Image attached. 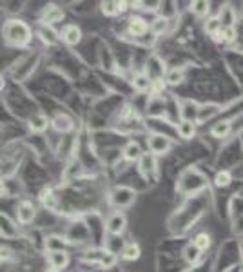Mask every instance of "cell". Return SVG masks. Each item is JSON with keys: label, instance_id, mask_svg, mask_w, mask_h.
<instances>
[{"label": "cell", "instance_id": "obj_6", "mask_svg": "<svg viewBox=\"0 0 243 272\" xmlns=\"http://www.w3.org/2000/svg\"><path fill=\"white\" fill-rule=\"evenodd\" d=\"M60 39L67 44V46H77L82 40V29L77 24H66L60 31Z\"/></svg>", "mask_w": 243, "mask_h": 272}, {"label": "cell", "instance_id": "obj_22", "mask_svg": "<svg viewBox=\"0 0 243 272\" xmlns=\"http://www.w3.org/2000/svg\"><path fill=\"white\" fill-rule=\"evenodd\" d=\"M39 37L46 44H55V42H57V33L53 31L51 26H44L42 24V28H40V31H39Z\"/></svg>", "mask_w": 243, "mask_h": 272}, {"label": "cell", "instance_id": "obj_23", "mask_svg": "<svg viewBox=\"0 0 243 272\" xmlns=\"http://www.w3.org/2000/svg\"><path fill=\"white\" fill-rule=\"evenodd\" d=\"M192 243H194L196 247H198L201 252H203V250H207V248L210 247V236L207 232H200L194 239H192Z\"/></svg>", "mask_w": 243, "mask_h": 272}, {"label": "cell", "instance_id": "obj_16", "mask_svg": "<svg viewBox=\"0 0 243 272\" xmlns=\"http://www.w3.org/2000/svg\"><path fill=\"white\" fill-rule=\"evenodd\" d=\"M230 131H232V125H230V122H227V120H223V122H218V124L212 125V129H210V134L214 136V138H227L230 134Z\"/></svg>", "mask_w": 243, "mask_h": 272}, {"label": "cell", "instance_id": "obj_1", "mask_svg": "<svg viewBox=\"0 0 243 272\" xmlns=\"http://www.w3.org/2000/svg\"><path fill=\"white\" fill-rule=\"evenodd\" d=\"M2 33H4L6 42L10 46H15V48H26L31 42V39H33V31H31L29 24H26L24 20L17 19L8 20L4 24Z\"/></svg>", "mask_w": 243, "mask_h": 272}, {"label": "cell", "instance_id": "obj_15", "mask_svg": "<svg viewBox=\"0 0 243 272\" xmlns=\"http://www.w3.org/2000/svg\"><path fill=\"white\" fill-rule=\"evenodd\" d=\"M151 86H153V80L147 77V73H138L134 75L133 78V87L140 93H145V91H151Z\"/></svg>", "mask_w": 243, "mask_h": 272}, {"label": "cell", "instance_id": "obj_27", "mask_svg": "<svg viewBox=\"0 0 243 272\" xmlns=\"http://www.w3.org/2000/svg\"><path fill=\"white\" fill-rule=\"evenodd\" d=\"M102 8V13L107 15V17H115V15H118V2H111V0H107V2H102L100 4Z\"/></svg>", "mask_w": 243, "mask_h": 272}, {"label": "cell", "instance_id": "obj_32", "mask_svg": "<svg viewBox=\"0 0 243 272\" xmlns=\"http://www.w3.org/2000/svg\"><path fill=\"white\" fill-rule=\"evenodd\" d=\"M127 2H118V11H120V13H124V11L125 10H127Z\"/></svg>", "mask_w": 243, "mask_h": 272}, {"label": "cell", "instance_id": "obj_11", "mask_svg": "<svg viewBox=\"0 0 243 272\" xmlns=\"http://www.w3.org/2000/svg\"><path fill=\"white\" fill-rule=\"evenodd\" d=\"M143 154L145 153L142 151L138 142H129L124 147V151H122V156H124L127 162H138V160H142Z\"/></svg>", "mask_w": 243, "mask_h": 272}, {"label": "cell", "instance_id": "obj_17", "mask_svg": "<svg viewBox=\"0 0 243 272\" xmlns=\"http://www.w3.org/2000/svg\"><path fill=\"white\" fill-rule=\"evenodd\" d=\"M219 20H221V24L223 28H236V13L230 6H225L221 8V13H219Z\"/></svg>", "mask_w": 243, "mask_h": 272}, {"label": "cell", "instance_id": "obj_13", "mask_svg": "<svg viewBox=\"0 0 243 272\" xmlns=\"http://www.w3.org/2000/svg\"><path fill=\"white\" fill-rule=\"evenodd\" d=\"M120 256H122V259H125V261H136V259H140V256H142V248H140L138 243H127L122 248Z\"/></svg>", "mask_w": 243, "mask_h": 272}, {"label": "cell", "instance_id": "obj_10", "mask_svg": "<svg viewBox=\"0 0 243 272\" xmlns=\"http://www.w3.org/2000/svg\"><path fill=\"white\" fill-rule=\"evenodd\" d=\"M51 127L57 133H69L75 127V122L69 115H57L51 120Z\"/></svg>", "mask_w": 243, "mask_h": 272}, {"label": "cell", "instance_id": "obj_20", "mask_svg": "<svg viewBox=\"0 0 243 272\" xmlns=\"http://www.w3.org/2000/svg\"><path fill=\"white\" fill-rule=\"evenodd\" d=\"M185 80V75H183V69H171V71L165 75V82L169 86H180L181 82Z\"/></svg>", "mask_w": 243, "mask_h": 272}, {"label": "cell", "instance_id": "obj_24", "mask_svg": "<svg viewBox=\"0 0 243 272\" xmlns=\"http://www.w3.org/2000/svg\"><path fill=\"white\" fill-rule=\"evenodd\" d=\"M230 181H232V174L229 171H219L214 176V183L218 187H229Z\"/></svg>", "mask_w": 243, "mask_h": 272}, {"label": "cell", "instance_id": "obj_26", "mask_svg": "<svg viewBox=\"0 0 243 272\" xmlns=\"http://www.w3.org/2000/svg\"><path fill=\"white\" fill-rule=\"evenodd\" d=\"M167 26H169V22H167V19H156L151 22V33L153 35H162L167 31Z\"/></svg>", "mask_w": 243, "mask_h": 272}, {"label": "cell", "instance_id": "obj_19", "mask_svg": "<svg viewBox=\"0 0 243 272\" xmlns=\"http://www.w3.org/2000/svg\"><path fill=\"white\" fill-rule=\"evenodd\" d=\"M183 258H185V261H187V263H191V265H194V263L200 261V258H201V250H200L198 247H196L194 243L187 245L185 250H183Z\"/></svg>", "mask_w": 243, "mask_h": 272}, {"label": "cell", "instance_id": "obj_4", "mask_svg": "<svg viewBox=\"0 0 243 272\" xmlns=\"http://www.w3.org/2000/svg\"><path fill=\"white\" fill-rule=\"evenodd\" d=\"M147 145H149V151H151L154 156H162V154L171 151L172 142L169 136H165V134L154 133L147 138Z\"/></svg>", "mask_w": 243, "mask_h": 272}, {"label": "cell", "instance_id": "obj_14", "mask_svg": "<svg viewBox=\"0 0 243 272\" xmlns=\"http://www.w3.org/2000/svg\"><path fill=\"white\" fill-rule=\"evenodd\" d=\"M176 131H178V134H180V138L191 140V138H194V134H196V124L194 122L181 120L180 124L176 125Z\"/></svg>", "mask_w": 243, "mask_h": 272}, {"label": "cell", "instance_id": "obj_18", "mask_svg": "<svg viewBox=\"0 0 243 272\" xmlns=\"http://www.w3.org/2000/svg\"><path fill=\"white\" fill-rule=\"evenodd\" d=\"M221 29H223V24H221L219 17H209V19L205 20V31H207L210 37H216Z\"/></svg>", "mask_w": 243, "mask_h": 272}, {"label": "cell", "instance_id": "obj_8", "mask_svg": "<svg viewBox=\"0 0 243 272\" xmlns=\"http://www.w3.org/2000/svg\"><path fill=\"white\" fill-rule=\"evenodd\" d=\"M64 20V11L62 8H58V6L55 4H49L46 10H44L42 13V24L44 26H55L58 24V22H62Z\"/></svg>", "mask_w": 243, "mask_h": 272}, {"label": "cell", "instance_id": "obj_5", "mask_svg": "<svg viewBox=\"0 0 243 272\" xmlns=\"http://www.w3.org/2000/svg\"><path fill=\"white\" fill-rule=\"evenodd\" d=\"M37 218V209L31 201H20L17 207V221L20 225H29Z\"/></svg>", "mask_w": 243, "mask_h": 272}, {"label": "cell", "instance_id": "obj_21", "mask_svg": "<svg viewBox=\"0 0 243 272\" xmlns=\"http://www.w3.org/2000/svg\"><path fill=\"white\" fill-rule=\"evenodd\" d=\"M191 10H192V13L198 15V17H205V15H209L210 4L209 2H205V0H196V2L191 4Z\"/></svg>", "mask_w": 243, "mask_h": 272}, {"label": "cell", "instance_id": "obj_29", "mask_svg": "<svg viewBox=\"0 0 243 272\" xmlns=\"http://www.w3.org/2000/svg\"><path fill=\"white\" fill-rule=\"evenodd\" d=\"M165 87H167L165 78H154L153 86H151V93H153V95H163Z\"/></svg>", "mask_w": 243, "mask_h": 272}, {"label": "cell", "instance_id": "obj_28", "mask_svg": "<svg viewBox=\"0 0 243 272\" xmlns=\"http://www.w3.org/2000/svg\"><path fill=\"white\" fill-rule=\"evenodd\" d=\"M142 171L143 172H147V171H154V167H156V162H154V154L153 153H149V154H143L142 156Z\"/></svg>", "mask_w": 243, "mask_h": 272}, {"label": "cell", "instance_id": "obj_33", "mask_svg": "<svg viewBox=\"0 0 243 272\" xmlns=\"http://www.w3.org/2000/svg\"><path fill=\"white\" fill-rule=\"evenodd\" d=\"M46 272H62V270H57V268H48Z\"/></svg>", "mask_w": 243, "mask_h": 272}, {"label": "cell", "instance_id": "obj_9", "mask_svg": "<svg viewBox=\"0 0 243 272\" xmlns=\"http://www.w3.org/2000/svg\"><path fill=\"white\" fill-rule=\"evenodd\" d=\"M69 254L66 250H57V252H49L48 254V263L51 268H57V270H64V268L69 267Z\"/></svg>", "mask_w": 243, "mask_h": 272}, {"label": "cell", "instance_id": "obj_12", "mask_svg": "<svg viewBox=\"0 0 243 272\" xmlns=\"http://www.w3.org/2000/svg\"><path fill=\"white\" fill-rule=\"evenodd\" d=\"M49 125H51V122L48 120V116H44V115H33L31 118H29V131L31 133H44V131L48 129Z\"/></svg>", "mask_w": 243, "mask_h": 272}, {"label": "cell", "instance_id": "obj_3", "mask_svg": "<svg viewBox=\"0 0 243 272\" xmlns=\"http://www.w3.org/2000/svg\"><path fill=\"white\" fill-rule=\"evenodd\" d=\"M127 229V218L122 210H115V212H111L107 216V220H105V230L113 236H122Z\"/></svg>", "mask_w": 243, "mask_h": 272}, {"label": "cell", "instance_id": "obj_31", "mask_svg": "<svg viewBox=\"0 0 243 272\" xmlns=\"http://www.w3.org/2000/svg\"><path fill=\"white\" fill-rule=\"evenodd\" d=\"M40 200H42V203L46 207H48V209H53V207H55V198H53V192L49 191H42V194H40Z\"/></svg>", "mask_w": 243, "mask_h": 272}, {"label": "cell", "instance_id": "obj_30", "mask_svg": "<svg viewBox=\"0 0 243 272\" xmlns=\"http://www.w3.org/2000/svg\"><path fill=\"white\" fill-rule=\"evenodd\" d=\"M236 40V28L221 29V42H234Z\"/></svg>", "mask_w": 243, "mask_h": 272}, {"label": "cell", "instance_id": "obj_2", "mask_svg": "<svg viewBox=\"0 0 243 272\" xmlns=\"http://www.w3.org/2000/svg\"><path fill=\"white\" fill-rule=\"evenodd\" d=\"M134 200H136V192H134V189L125 187V185L115 187L109 194V203L115 207L116 210L129 209V207L134 203Z\"/></svg>", "mask_w": 243, "mask_h": 272}, {"label": "cell", "instance_id": "obj_7", "mask_svg": "<svg viewBox=\"0 0 243 272\" xmlns=\"http://www.w3.org/2000/svg\"><path fill=\"white\" fill-rule=\"evenodd\" d=\"M151 29L149 22L142 17H131L127 22V31L129 35H133V37H145L147 31Z\"/></svg>", "mask_w": 243, "mask_h": 272}, {"label": "cell", "instance_id": "obj_25", "mask_svg": "<svg viewBox=\"0 0 243 272\" xmlns=\"http://www.w3.org/2000/svg\"><path fill=\"white\" fill-rule=\"evenodd\" d=\"M46 247H48L49 252H57V250H64L66 243L62 241V238L53 236V238H48V241H46Z\"/></svg>", "mask_w": 243, "mask_h": 272}]
</instances>
